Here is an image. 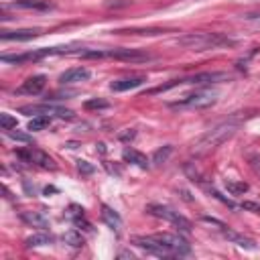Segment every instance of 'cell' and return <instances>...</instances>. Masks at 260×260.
<instances>
[{"label":"cell","mask_w":260,"mask_h":260,"mask_svg":"<svg viewBox=\"0 0 260 260\" xmlns=\"http://www.w3.org/2000/svg\"><path fill=\"white\" fill-rule=\"evenodd\" d=\"M222 234H224V238H228L232 244H236V246H240V248H244V250H256V248H258V244H256L252 238L242 236V234H238V232L230 230L228 226H224V228H222Z\"/></svg>","instance_id":"4fadbf2b"},{"label":"cell","mask_w":260,"mask_h":260,"mask_svg":"<svg viewBox=\"0 0 260 260\" xmlns=\"http://www.w3.org/2000/svg\"><path fill=\"white\" fill-rule=\"evenodd\" d=\"M134 134H136V132H134V130H130V132L120 134V138H122V140H128V138H134Z\"/></svg>","instance_id":"4dcf8cb0"},{"label":"cell","mask_w":260,"mask_h":260,"mask_svg":"<svg viewBox=\"0 0 260 260\" xmlns=\"http://www.w3.org/2000/svg\"><path fill=\"white\" fill-rule=\"evenodd\" d=\"M51 242H53V236H51V234L41 232V234H33V236H29V238L25 240V246H27V248H41V246H49Z\"/></svg>","instance_id":"ffe728a7"},{"label":"cell","mask_w":260,"mask_h":260,"mask_svg":"<svg viewBox=\"0 0 260 260\" xmlns=\"http://www.w3.org/2000/svg\"><path fill=\"white\" fill-rule=\"evenodd\" d=\"M39 35H41L39 29H21V31H3L0 39L3 41H31Z\"/></svg>","instance_id":"9a60e30c"},{"label":"cell","mask_w":260,"mask_h":260,"mask_svg":"<svg viewBox=\"0 0 260 260\" xmlns=\"http://www.w3.org/2000/svg\"><path fill=\"white\" fill-rule=\"evenodd\" d=\"M226 79H230V75L226 71H205V73H195V75L181 77V79H171L169 83H163L159 88L148 90V94H161L171 88H177V85H207V83H220Z\"/></svg>","instance_id":"3957f363"},{"label":"cell","mask_w":260,"mask_h":260,"mask_svg":"<svg viewBox=\"0 0 260 260\" xmlns=\"http://www.w3.org/2000/svg\"><path fill=\"white\" fill-rule=\"evenodd\" d=\"M154 238L159 242H163L171 252L173 256H187L191 252V246L185 238H181L179 234H169V232H163V234H154Z\"/></svg>","instance_id":"52a82bcc"},{"label":"cell","mask_w":260,"mask_h":260,"mask_svg":"<svg viewBox=\"0 0 260 260\" xmlns=\"http://www.w3.org/2000/svg\"><path fill=\"white\" fill-rule=\"evenodd\" d=\"M90 75H92L90 69H85V67H71V69H67V71H63L59 75V81L63 85H67V83H79V81H88Z\"/></svg>","instance_id":"5bb4252c"},{"label":"cell","mask_w":260,"mask_h":260,"mask_svg":"<svg viewBox=\"0 0 260 260\" xmlns=\"http://www.w3.org/2000/svg\"><path fill=\"white\" fill-rule=\"evenodd\" d=\"M47 85V77L45 75H31L29 79L23 81V85L19 88V94H29V96H37L45 90Z\"/></svg>","instance_id":"7c38bea8"},{"label":"cell","mask_w":260,"mask_h":260,"mask_svg":"<svg viewBox=\"0 0 260 260\" xmlns=\"http://www.w3.org/2000/svg\"><path fill=\"white\" fill-rule=\"evenodd\" d=\"M21 114H29V116H39V114H45V116H57V118H63V120H71L75 114L73 110H67V108H61V106H53V104H41V106H23L19 110Z\"/></svg>","instance_id":"8992f818"},{"label":"cell","mask_w":260,"mask_h":260,"mask_svg":"<svg viewBox=\"0 0 260 260\" xmlns=\"http://www.w3.org/2000/svg\"><path fill=\"white\" fill-rule=\"evenodd\" d=\"M106 57L118 59V61H128V63H140V61L152 59V55H148L146 51H140V49H110V51H106Z\"/></svg>","instance_id":"30bf717a"},{"label":"cell","mask_w":260,"mask_h":260,"mask_svg":"<svg viewBox=\"0 0 260 260\" xmlns=\"http://www.w3.org/2000/svg\"><path fill=\"white\" fill-rule=\"evenodd\" d=\"M15 7L29 11H51L53 3H49V0H15Z\"/></svg>","instance_id":"d6986e66"},{"label":"cell","mask_w":260,"mask_h":260,"mask_svg":"<svg viewBox=\"0 0 260 260\" xmlns=\"http://www.w3.org/2000/svg\"><path fill=\"white\" fill-rule=\"evenodd\" d=\"M181 47L189 51H214V49H224V47H234L236 39L224 33H187L179 37L177 41Z\"/></svg>","instance_id":"7a4b0ae2"},{"label":"cell","mask_w":260,"mask_h":260,"mask_svg":"<svg viewBox=\"0 0 260 260\" xmlns=\"http://www.w3.org/2000/svg\"><path fill=\"white\" fill-rule=\"evenodd\" d=\"M102 222L110 228V230H120L122 228V218L118 216V212H114L112 207H108V205H102Z\"/></svg>","instance_id":"ac0fdd59"},{"label":"cell","mask_w":260,"mask_h":260,"mask_svg":"<svg viewBox=\"0 0 260 260\" xmlns=\"http://www.w3.org/2000/svg\"><path fill=\"white\" fill-rule=\"evenodd\" d=\"M120 258H134L132 252H120Z\"/></svg>","instance_id":"1f68e13d"},{"label":"cell","mask_w":260,"mask_h":260,"mask_svg":"<svg viewBox=\"0 0 260 260\" xmlns=\"http://www.w3.org/2000/svg\"><path fill=\"white\" fill-rule=\"evenodd\" d=\"M83 108H85V110H106V108H110V104H108L106 100H102V98H94V100L85 102Z\"/></svg>","instance_id":"484cf974"},{"label":"cell","mask_w":260,"mask_h":260,"mask_svg":"<svg viewBox=\"0 0 260 260\" xmlns=\"http://www.w3.org/2000/svg\"><path fill=\"white\" fill-rule=\"evenodd\" d=\"M242 210H246V212H254V214H260V203H254V201H244L242 205H240Z\"/></svg>","instance_id":"f546056e"},{"label":"cell","mask_w":260,"mask_h":260,"mask_svg":"<svg viewBox=\"0 0 260 260\" xmlns=\"http://www.w3.org/2000/svg\"><path fill=\"white\" fill-rule=\"evenodd\" d=\"M63 242L67 246H71V248H81L83 246V236L79 232H75V230H69V232L63 234Z\"/></svg>","instance_id":"603a6c76"},{"label":"cell","mask_w":260,"mask_h":260,"mask_svg":"<svg viewBox=\"0 0 260 260\" xmlns=\"http://www.w3.org/2000/svg\"><path fill=\"white\" fill-rule=\"evenodd\" d=\"M218 92L216 90H197L189 96H185L183 100L171 104V108H191V110H199V108H210L218 102Z\"/></svg>","instance_id":"5b68a950"},{"label":"cell","mask_w":260,"mask_h":260,"mask_svg":"<svg viewBox=\"0 0 260 260\" xmlns=\"http://www.w3.org/2000/svg\"><path fill=\"white\" fill-rule=\"evenodd\" d=\"M146 214H150V216H154V218H161V220H165V222H169V224H173L177 230H181L183 234H189L191 232V222L185 218V216H181L179 212H175L173 207H169V205H161V203H150V205H146Z\"/></svg>","instance_id":"277c9868"},{"label":"cell","mask_w":260,"mask_h":260,"mask_svg":"<svg viewBox=\"0 0 260 260\" xmlns=\"http://www.w3.org/2000/svg\"><path fill=\"white\" fill-rule=\"evenodd\" d=\"M207 191H210V193H212V197H216V199H220V201H222V203H224V205H228V207H230V210H236V203H234V201H230V199H228V197H224V195H222V193H220V191H216V189H212V187H210V189H207Z\"/></svg>","instance_id":"f1b7e54d"},{"label":"cell","mask_w":260,"mask_h":260,"mask_svg":"<svg viewBox=\"0 0 260 260\" xmlns=\"http://www.w3.org/2000/svg\"><path fill=\"white\" fill-rule=\"evenodd\" d=\"M226 189H228V193H232V195H242V193L248 191V183L236 181V179H226Z\"/></svg>","instance_id":"7402d4cb"},{"label":"cell","mask_w":260,"mask_h":260,"mask_svg":"<svg viewBox=\"0 0 260 260\" xmlns=\"http://www.w3.org/2000/svg\"><path fill=\"white\" fill-rule=\"evenodd\" d=\"M51 124V116H45V114H39V116H33V120L29 122V130L37 132V130H43Z\"/></svg>","instance_id":"cb8c5ba5"},{"label":"cell","mask_w":260,"mask_h":260,"mask_svg":"<svg viewBox=\"0 0 260 260\" xmlns=\"http://www.w3.org/2000/svg\"><path fill=\"white\" fill-rule=\"evenodd\" d=\"M122 159L126 163H130V165L140 167V169H148V159L140 150H136V148H124L122 150Z\"/></svg>","instance_id":"e0dca14e"},{"label":"cell","mask_w":260,"mask_h":260,"mask_svg":"<svg viewBox=\"0 0 260 260\" xmlns=\"http://www.w3.org/2000/svg\"><path fill=\"white\" fill-rule=\"evenodd\" d=\"M240 122L236 118H230V120H224L220 124H216L212 130H207L205 134H201L195 142H193V154L195 157H201V154H207L212 150H216L218 146H222L228 138H232L238 130Z\"/></svg>","instance_id":"6da1fadb"},{"label":"cell","mask_w":260,"mask_h":260,"mask_svg":"<svg viewBox=\"0 0 260 260\" xmlns=\"http://www.w3.org/2000/svg\"><path fill=\"white\" fill-rule=\"evenodd\" d=\"M146 81L144 75H128V77H120V79H114L110 83V90L112 92H128V90H134V88H140V85Z\"/></svg>","instance_id":"8fae6325"},{"label":"cell","mask_w":260,"mask_h":260,"mask_svg":"<svg viewBox=\"0 0 260 260\" xmlns=\"http://www.w3.org/2000/svg\"><path fill=\"white\" fill-rule=\"evenodd\" d=\"M132 242H134L138 248H142L144 252L152 254V256H173V252H171L163 242H159L154 236H136Z\"/></svg>","instance_id":"9c48e42d"},{"label":"cell","mask_w":260,"mask_h":260,"mask_svg":"<svg viewBox=\"0 0 260 260\" xmlns=\"http://www.w3.org/2000/svg\"><path fill=\"white\" fill-rule=\"evenodd\" d=\"M171 152H173V146H171V144H165L163 148H159V150H154V154H152V163H154L157 167H161V165H165V163L169 161V157H171Z\"/></svg>","instance_id":"44dd1931"},{"label":"cell","mask_w":260,"mask_h":260,"mask_svg":"<svg viewBox=\"0 0 260 260\" xmlns=\"http://www.w3.org/2000/svg\"><path fill=\"white\" fill-rule=\"evenodd\" d=\"M98 150H100V152H106V144L100 142V144H98Z\"/></svg>","instance_id":"d6a6232c"},{"label":"cell","mask_w":260,"mask_h":260,"mask_svg":"<svg viewBox=\"0 0 260 260\" xmlns=\"http://www.w3.org/2000/svg\"><path fill=\"white\" fill-rule=\"evenodd\" d=\"M77 171L81 173V175H92V173L96 171V167L92 165V163H88V161H77Z\"/></svg>","instance_id":"83f0119b"},{"label":"cell","mask_w":260,"mask_h":260,"mask_svg":"<svg viewBox=\"0 0 260 260\" xmlns=\"http://www.w3.org/2000/svg\"><path fill=\"white\" fill-rule=\"evenodd\" d=\"M5 134L9 136V138H13V140H19V142H33V136L31 134H25V132H19V130H5Z\"/></svg>","instance_id":"4316f807"},{"label":"cell","mask_w":260,"mask_h":260,"mask_svg":"<svg viewBox=\"0 0 260 260\" xmlns=\"http://www.w3.org/2000/svg\"><path fill=\"white\" fill-rule=\"evenodd\" d=\"M21 220L25 224H29L31 228H39V230L49 228V218L43 212H23L21 214Z\"/></svg>","instance_id":"2e32d148"},{"label":"cell","mask_w":260,"mask_h":260,"mask_svg":"<svg viewBox=\"0 0 260 260\" xmlns=\"http://www.w3.org/2000/svg\"><path fill=\"white\" fill-rule=\"evenodd\" d=\"M17 157L23 159V161L29 163V165H37V167H41V169H55V167H57L55 161H53L47 152H43V150H39V148H33V146L17 150Z\"/></svg>","instance_id":"ba28073f"},{"label":"cell","mask_w":260,"mask_h":260,"mask_svg":"<svg viewBox=\"0 0 260 260\" xmlns=\"http://www.w3.org/2000/svg\"><path fill=\"white\" fill-rule=\"evenodd\" d=\"M17 126H19V120H17L15 116H11L9 112L0 114V128H3V130H13V128H17Z\"/></svg>","instance_id":"d4e9b609"}]
</instances>
